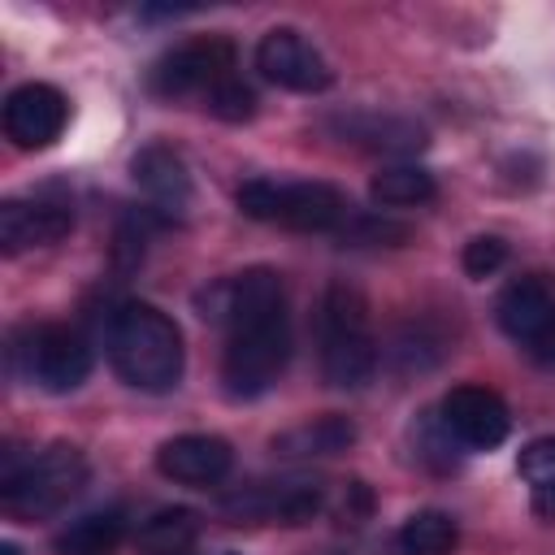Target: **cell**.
I'll list each match as a JSON object with an SVG mask.
<instances>
[{
  "label": "cell",
  "instance_id": "13",
  "mask_svg": "<svg viewBox=\"0 0 555 555\" xmlns=\"http://www.w3.org/2000/svg\"><path fill=\"white\" fill-rule=\"evenodd\" d=\"M74 230V208L61 199H4L0 204V247L9 256L26 247H52Z\"/></svg>",
  "mask_w": 555,
  "mask_h": 555
},
{
  "label": "cell",
  "instance_id": "17",
  "mask_svg": "<svg viewBox=\"0 0 555 555\" xmlns=\"http://www.w3.org/2000/svg\"><path fill=\"white\" fill-rule=\"evenodd\" d=\"M356 442V425L338 412H325V416H312L304 425H291L286 434L273 438V451L282 460H321V455H338Z\"/></svg>",
  "mask_w": 555,
  "mask_h": 555
},
{
  "label": "cell",
  "instance_id": "24",
  "mask_svg": "<svg viewBox=\"0 0 555 555\" xmlns=\"http://www.w3.org/2000/svg\"><path fill=\"white\" fill-rule=\"evenodd\" d=\"M503 260H507V243H503L499 234H477V238H468V243H464V256H460L464 273L477 278V282L490 278V273H499Z\"/></svg>",
  "mask_w": 555,
  "mask_h": 555
},
{
  "label": "cell",
  "instance_id": "15",
  "mask_svg": "<svg viewBox=\"0 0 555 555\" xmlns=\"http://www.w3.org/2000/svg\"><path fill=\"white\" fill-rule=\"evenodd\" d=\"M130 173H134L139 191L147 195V204H152L156 212H169V217L186 212V204H191V173H186V160H182L173 147L147 143V147L130 160Z\"/></svg>",
  "mask_w": 555,
  "mask_h": 555
},
{
  "label": "cell",
  "instance_id": "5",
  "mask_svg": "<svg viewBox=\"0 0 555 555\" xmlns=\"http://www.w3.org/2000/svg\"><path fill=\"white\" fill-rule=\"evenodd\" d=\"M291 360V317L286 308L247 317L225 330V356H221V382L230 399H256L264 395Z\"/></svg>",
  "mask_w": 555,
  "mask_h": 555
},
{
  "label": "cell",
  "instance_id": "22",
  "mask_svg": "<svg viewBox=\"0 0 555 555\" xmlns=\"http://www.w3.org/2000/svg\"><path fill=\"white\" fill-rule=\"evenodd\" d=\"M204 104H208V113L221 117V121H247V117L256 113V91H251L238 74H230L225 82H217V87L204 95Z\"/></svg>",
  "mask_w": 555,
  "mask_h": 555
},
{
  "label": "cell",
  "instance_id": "27",
  "mask_svg": "<svg viewBox=\"0 0 555 555\" xmlns=\"http://www.w3.org/2000/svg\"><path fill=\"white\" fill-rule=\"evenodd\" d=\"M0 555H22V551H17L13 542H0Z\"/></svg>",
  "mask_w": 555,
  "mask_h": 555
},
{
  "label": "cell",
  "instance_id": "12",
  "mask_svg": "<svg viewBox=\"0 0 555 555\" xmlns=\"http://www.w3.org/2000/svg\"><path fill=\"white\" fill-rule=\"evenodd\" d=\"M65 121H69V100L52 82H22L4 100V134L26 152L52 147L65 134Z\"/></svg>",
  "mask_w": 555,
  "mask_h": 555
},
{
  "label": "cell",
  "instance_id": "9",
  "mask_svg": "<svg viewBox=\"0 0 555 555\" xmlns=\"http://www.w3.org/2000/svg\"><path fill=\"white\" fill-rule=\"evenodd\" d=\"M256 69L273 87H286V91H299V95H317V91H325L334 82L330 61L295 26H273V30L260 35V43H256Z\"/></svg>",
  "mask_w": 555,
  "mask_h": 555
},
{
  "label": "cell",
  "instance_id": "8",
  "mask_svg": "<svg viewBox=\"0 0 555 555\" xmlns=\"http://www.w3.org/2000/svg\"><path fill=\"white\" fill-rule=\"evenodd\" d=\"M494 317L503 325V334L512 343H520L525 351L555 360V291L542 278H516L499 291Z\"/></svg>",
  "mask_w": 555,
  "mask_h": 555
},
{
  "label": "cell",
  "instance_id": "10",
  "mask_svg": "<svg viewBox=\"0 0 555 555\" xmlns=\"http://www.w3.org/2000/svg\"><path fill=\"white\" fill-rule=\"evenodd\" d=\"M438 421L468 451H494L512 429V412H507L503 395L490 390V386H477V382L451 386L447 399H442V416Z\"/></svg>",
  "mask_w": 555,
  "mask_h": 555
},
{
  "label": "cell",
  "instance_id": "2",
  "mask_svg": "<svg viewBox=\"0 0 555 555\" xmlns=\"http://www.w3.org/2000/svg\"><path fill=\"white\" fill-rule=\"evenodd\" d=\"M82 486H87V460L69 442H52L26 460L4 455L0 468V503L13 520L56 516Z\"/></svg>",
  "mask_w": 555,
  "mask_h": 555
},
{
  "label": "cell",
  "instance_id": "28",
  "mask_svg": "<svg viewBox=\"0 0 555 555\" xmlns=\"http://www.w3.org/2000/svg\"><path fill=\"white\" fill-rule=\"evenodd\" d=\"M225 555H234V551H225Z\"/></svg>",
  "mask_w": 555,
  "mask_h": 555
},
{
  "label": "cell",
  "instance_id": "26",
  "mask_svg": "<svg viewBox=\"0 0 555 555\" xmlns=\"http://www.w3.org/2000/svg\"><path fill=\"white\" fill-rule=\"evenodd\" d=\"M533 512L546 516V520H555V486L551 490H533Z\"/></svg>",
  "mask_w": 555,
  "mask_h": 555
},
{
  "label": "cell",
  "instance_id": "14",
  "mask_svg": "<svg viewBox=\"0 0 555 555\" xmlns=\"http://www.w3.org/2000/svg\"><path fill=\"white\" fill-rule=\"evenodd\" d=\"M230 464H234V451L217 434H178L156 451V468L182 486H217L230 473Z\"/></svg>",
  "mask_w": 555,
  "mask_h": 555
},
{
  "label": "cell",
  "instance_id": "6",
  "mask_svg": "<svg viewBox=\"0 0 555 555\" xmlns=\"http://www.w3.org/2000/svg\"><path fill=\"white\" fill-rule=\"evenodd\" d=\"M230 74H234V43L225 35H204L169 48L152 65L147 87L160 100H182V95H208Z\"/></svg>",
  "mask_w": 555,
  "mask_h": 555
},
{
  "label": "cell",
  "instance_id": "25",
  "mask_svg": "<svg viewBox=\"0 0 555 555\" xmlns=\"http://www.w3.org/2000/svg\"><path fill=\"white\" fill-rule=\"evenodd\" d=\"M338 234L351 247H360V243H403L408 238V225H395V221H382V217H351Z\"/></svg>",
  "mask_w": 555,
  "mask_h": 555
},
{
  "label": "cell",
  "instance_id": "7",
  "mask_svg": "<svg viewBox=\"0 0 555 555\" xmlns=\"http://www.w3.org/2000/svg\"><path fill=\"white\" fill-rule=\"evenodd\" d=\"M26 373L52 395L78 390L91 373V343L74 325H35L26 330Z\"/></svg>",
  "mask_w": 555,
  "mask_h": 555
},
{
  "label": "cell",
  "instance_id": "19",
  "mask_svg": "<svg viewBox=\"0 0 555 555\" xmlns=\"http://www.w3.org/2000/svg\"><path fill=\"white\" fill-rule=\"evenodd\" d=\"M199 538V516L191 507H160L139 525L143 555H186Z\"/></svg>",
  "mask_w": 555,
  "mask_h": 555
},
{
  "label": "cell",
  "instance_id": "23",
  "mask_svg": "<svg viewBox=\"0 0 555 555\" xmlns=\"http://www.w3.org/2000/svg\"><path fill=\"white\" fill-rule=\"evenodd\" d=\"M516 468H520V477L529 481V490H551V486H555V434L525 442Z\"/></svg>",
  "mask_w": 555,
  "mask_h": 555
},
{
  "label": "cell",
  "instance_id": "1",
  "mask_svg": "<svg viewBox=\"0 0 555 555\" xmlns=\"http://www.w3.org/2000/svg\"><path fill=\"white\" fill-rule=\"evenodd\" d=\"M104 347H108L117 377L134 390H147V395L173 390L182 377V364H186L178 321L169 312H160L156 304H143V299H126L108 312Z\"/></svg>",
  "mask_w": 555,
  "mask_h": 555
},
{
  "label": "cell",
  "instance_id": "16",
  "mask_svg": "<svg viewBox=\"0 0 555 555\" xmlns=\"http://www.w3.org/2000/svg\"><path fill=\"white\" fill-rule=\"evenodd\" d=\"M330 130L343 143H356L364 152H386V156H408V152L425 147V130L395 113H364V108L338 113V117H330Z\"/></svg>",
  "mask_w": 555,
  "mask_h": 555
},
{
  "label": "cell",
  "instance_id": "4",
  "mask_svg": "<svg viewBox=\"0 0 555 555\" xmlns=\"http://www.w3.org/2000/svg\"><path fill=\"white\" fill-rule=\"evenodd\" d=\"M238 208L251 221H269L282 230H317V234H338L356 212L347 195L330 182H273V178H251L238 186Z\"/></svg>",
  "mask_w": 555,
  "mask_h": 555
},
{
  "label": "cell",
  "instance_id": "11",
  "mask_svg": "<svg viewBox=\"0 0 555 555\" xmlns=\"http://www.w3.org/2000/svg\"><path fill=\"white\" fill-rule=\"evenodd\" d=\"M325 490L317 481H260V486H243L234 490L221 512L234 525H256V520H278V525H304L321 512Z\"/></svg>",
  "mask_w": 555,
  "mask_h": 555
},
{
  "label": "cell",
  "instance_id": "3",
  "mask_svg": "<svg viewBox=\"0 0 555 555\" xmlns=\"http://www.w3.org/2000/svg\"><path fill=\"white\" fill-rule=\"evenodd\" d=\"M321 373L330 386L356 390L377 373V338L369 330V304L356 286H330L321 299Z\"/></svg>",
  "mask_w": 555,
  "mask_h": 555
},
{
  "label": "cell",
  "instance_id": "21",
  "mask_svg": "<svg viewBox=\"0 0 555 555\" xmlns=\"http://www.w3.org/2000/svg\"><path fill=\"white\" fill-rule=\"evenodd\" d=\"M369 195H373L382 208H416V204H429V199L438 195V182H434V173L421 169V165H390V169L373 173Z\"/></svg>",
  "mask_w": 555,
  "mask_h": 555
},
{
  "label": "cell",
  "instance_id": "20",
  "mask_svg": "<svg viewBox=\"0 0 555 555\" xmlns=\"http://www.w3.org/2000/svg\"><path fill=\"white\" fill-rule=\"evenodd\" d=\"M455 542H460V525L438 507L412 512L395 533V551L399 555H451Z\"/></svg>",
  "mask_w": 555,
  "mask_h": 555
},
{
  "label": "cell",
  "instance_id": "18",
  "mask_svg": "<svg viewBox=\"0 0 555 555\" xmlns=\"http://www.w3.org/2000/svg\"><path fill=\"white\" fill-rule=\"evenodd\" d=\"M126 538V516L121 507H104V512H87L78 520H69L56 533V555H117Z\"/></svg>",
  "mask_w": 555,
  "mask_h": 555
}]
</instances>
